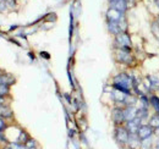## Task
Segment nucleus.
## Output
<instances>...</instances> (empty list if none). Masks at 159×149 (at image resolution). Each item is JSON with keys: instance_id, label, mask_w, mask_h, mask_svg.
<instances>
[{"instance_id": "12", "label": "nucleus", "mask_w": 159, "mask_h": 149, "mask_svg": "<svg viewBox=\"0 0 159 149\" xmlns=\"http://www.w3.org/2000/svg\"><path fill=\"white\" fill-rule=\"evenodd\" d=\"M108 29L111 34H115V36H118L119 33L122 32L119 22H113V21H108Z\"/></svg>"}, {"instance_id": "17", "label": "nucleus", "mask_w": 159, "mask_h": 149, "mask_svg": "<svg viewBox=\"0 0 159 149\" xmlns=\"http://www.w3.org/2000/svg\"><path fill=\"white\" fill-rule=\"evenodd\" d=\"M148 81L151 82L152 88H159V79L157 77H148Z\"/></svg>"}, {"instance_id": "2", "label": "nucleus", "mask_w": 159, "mask_h": 149, "mask_svg": "<svg viewBox=\"0 0 159 149\" xmlns=\"http://www.w3.org/2000/svg\"><path fill=\"white\" fill-rule=\"evenodd\" d=\"M129 137H130V133H129V131L126 130V127H118L116 129V131H115V139H116V142L119 144H121V146L127 144Z\"/></svg>"}, {"instance_id": "3", "label": "nucleus", "mask_w": 159, "mask_h": 149, "mask_svg": "<svg viewBox=\"0 0 159 149\" xmlns=\"http://www.w3.org/2000/svg\"><path fill=\"white\" fill-rule=\"evenodd\" d=\"M153 132H154V129L151 127L149 125H141L137 131V136L139 137L141 141H144V139L151 138L153 136Z\"/></svg>"}, {"instance_id": "20", "label": "nucleus", "mask_w": 159, "mask_h": 149, "mask_svg": "<svg viewBox=\"0 0 159 149\" xmlns=\"http://www.w3.org/2000/svg\"><path fill=\"white\" fill-rule=\"evenodd\" d=\"M149 146H151V138L144 139V141H142V143H141L142 149H149Z\"/></svg>"}, {"instance_id": "5", "label": "nucleus", "mask_w": 159, "mask_h": 149, "mask_svg": "<svg viewBox=\"0 0 159 149\" xmlns=\"http://www.w3.org/2000/svg\"><path fill=\"white\" fill-rule=\"evenodd\" d=\"M116 44L120 48H125V49H130L131 48V39L129 37L127 33L121 32L116 36Z\"/></svg>"}, {"instance_id": "4", "label": "nucleus", "mask_w": 159, "mask_h": 149, "mask_svg": "<svg viewBox=\"0 0 159 149\" xmlns=\"http://www.w3.org/2000/svg\"><path fill=\"white\" fill-rule=\"evenodd\" d=\"M116 59L118 61L122 64H130L132 61V56L130 54V49H125V48H120L116 50Z\"/></svg>"}, {"instance_id": "23", "label": "nucleus", "mask_w": 159, "mask_h": 149, "mask_svg": "<svg viewBox=\"0 0 159 149\" xmlns=\"http://www.w3.org/2000/svg\"><path fill=\"white\" fill-rule=\"evenodd\" d=\"M156 4L158 5V7H159V0H156Z\"/></svg>"}, {"instance_id": "19", "label": "nucleus", "mask_w": 159, "mask_h": 149, "mask_svg": "<svg viewBox=\"0 0 159 149\" xmlns=\"http://www.w3.org/2000/svg\"><path fill=\"white\" fill-rule=\"evenodd\" d=\"M10 149H28V148L26 147V144L23 146L22 143H12L10 146Z\"/></svg>"}, {"instance_id": "22", "label": "nucleus", "mask_w": 159, "mask_h": 149, "mask_svg": "<svg viewBox=\"0 0 159 149\" xmlns=\"http://www.w3.org/2000/svg\"><path fill=\"white\" fill-rule=\"evenodd\" d=\"M4 104V98H2V95H0V106Z\"/></svg>"}, {"instance_id": "14", "label": "nucleus", "mask_w": 159, "mask_h": 149, "mask_svg": "<svg viewBox=\"0 0 159 149\" xmlns=\"http://www.w3.org/2000/svg\"><path fill=\"white\" fill-rule=\"evenodd\" d=\"M14 81H15V79H14L11 76H7V74H5V76L2 74V76H1V74H0V83H2V84H7V86H9V84L14 83Z\"/></svg>"}, {"instance_id": "24", "label": "nucleus", "mask_w": 159, "mask_h": 149, "mask_svg": "<svg viewBox=\"0 0 159 149\" xmlns=\"http://www.w3.org/2000/svg\"><path fill=\"white\" fill-rule=\"evenodd\" d=\"M158 22H159V17H158Z\"/></svg>"}, {"instance_id": "15", "label": "nucleus", "mask_w": 159, "mask_h": 149, "mask_svg": "<svg viewBox=\"0 0 159 149\" xmlns=\"http://www.w3.org/2000/svg\"><path fill=\"white\" fill-rule=\"evenodd\" d=\"M151 104H152V106L154 108V110H156V112L159 115V98L157 97V95H152L151 97Z\"/></svg>"}, {"instance_id": "6", "label": "nucleus", "mask_w": 159, "mask_h": 149, "mask_svg": "<svg viewBox=\"0 0 159 149\" xmlns=\"http://www.w3.org/2000/svg\"><path fill=\"white\" fill-rule=\"evenodd\" d=\"M141 121H142V120L139 119V117H135V119H132V120L126 121V130L129 131V133H131V134L137 133L139 126L142 125Z\"/></svg>"}, {"instance_id": "16", "label": "nucleus", "mask_w": 159, "mask_h": 149, "mask_svg": "<svg viewBox=\"0 0 159 149\" xmlns=\"http://www.w3.org/2000/svg\"><path fill=\"white\" fill-rule=\"evenodd\" d=\"M11 115H12V112L7 106H0V116L1 117H10Z\"/></svg>"}, {"instance_id": "8", "label": "nucleus", "mask_w": 159, "mask_h": 149, "mask_svg": "<svg viewBox=\"0 0 159 149\" xmlns=\"http://www.w3.org/2000/svg\"><path fill=\"white\" fill-rule=\"evenodd\" d=\"M107 19L108 21H113V22H120L121 20L124 19V14H121L120 11L110 7L108 11H107Z\"/></svg>"}, {"instance_id": "21", "label": "nucleus", "mask_w": 159, "mask_h": 149, "mask_svg": "<svg viewBox=\"0 0 159 149\" xmlns=\"http://www.w3.org/2000/svg\"><path fill=\"white\" fill-rule=\"evenodd\" d=\"M4 129H5V124H4V121H2V119L0 116V131H2Z\"/></svg>"}, {"instance_id": "11", "label": "nucleus", "mask_w": 159, "mask_h": 149, "mask_svg": "<svg viewBox=\"0 0 159 149\" xmlns=\"http://www.w3.org/2000/svg\"><path fill=\"white\" fill-rule=\"evenodd\" d=\"M141 143H142V141L139 139V137L137 136V133H135V134H131V133H130V137H129V142H127V144H129L131 148L136 149L137 147H141Z\"/></svg>"}, {"instance_id": "18", "label": "nucleus", "mask_w": 159, "mask_h": 149, "mask_svg": "<svg viewBox=\"0 0 159 149\" xmlns=\"http://www.w3.org/2000/svg\"><path fill=\"white\" fill-rule=\"evenodd\" d=\"M9 93V86L7 84H2L0 83V95H5V94Z\"/></svg>"}, {"instance_id": "7", "label": "nucleus", "mask_w": 159, "mask_h": 149, "mask_svg": "<svg viewBox=\"0 0 159 149\" xmlns=\"http://www.w3.org/2000/svg\"><path fill=\"white\" fill-rule=\"evenodd\" d=\"M109 4H110V7L118 10L121 14H124L127 10V7H129L127 0H110Z\"/></svg>"}, {"instance_id": "1", "label": "nucleus", "mask_w": 159, "mask_h": 149, "mask_svg": "<svg viewBox=\"0 0 159 149\" xmlns=\"http://www.w3.org/2000/svg\"><path fill=\"white\" fill-rule=\"evenodd\" d=\"M114 88L130 94L132 88V78L127 74H119L114 78Z\"/></svg>"}, {"instance_id": "10", "label": "nucleus", "mask_w": 159, "mask_h": 149, "mask_svg": "<svg viewBox=\"0 0 159 149\" xmlns=\"http://www.w3.org/2000/svg\"><path fill=\"white\" fill-rule=\"evenodd\" d=\"M113 120H114V122L115 124H122L124 121H126L125 120V116H124V109H121V108H116V109H114L113 110Z\"/></svg>"}, {"instance_id": "13", "label": "nucleus", "mask_w": 159, "mask_h": 149, "mask_svg": "<svg viewBox=\"0 0 159 149\" xmlns=\"http://www.w3.org/2000/svg\"><path fill=\"white\" fill-rule=\"evenodd\" d=\"M149 126L153 129H159V115L156 114L149 119Z\"/></svg>"}, {"instance_id": "9", "label": "nucleus", "mask_w": 159, "mask_h": 149, "mask_svg": "<svg viewBox=\"0 0 159 149\" xmlns=\"http://www.w3.org/2000/svg\"><path fill=\"white\" fill-rule=\"evenodd\" d=\"M136 115H137V108H135L134 105H127L124 109V116H125V120L126 121L135 119Z\"/></svg>"}]
</instances>
